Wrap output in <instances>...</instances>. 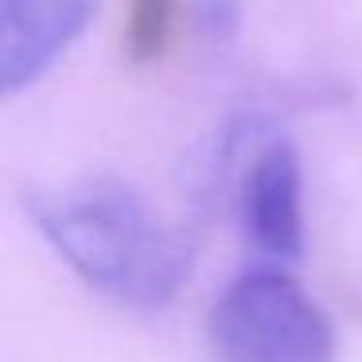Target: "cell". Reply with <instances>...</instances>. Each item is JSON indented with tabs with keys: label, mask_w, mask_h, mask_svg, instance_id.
<instances>
[{
	"label": "cell",
	"mask_w": 362,
	"mask_h": 362,
	"mask_svg": "<svg viewBox=\"0 0 362 362\" xmlns=\"http://www.w3.org/2000/svg\"><path fill=\"white\" fill-rule=\"evenodd\" d=\"M43 242L86 288L133 312H160L191 273V242L144 195L113 175H90L24 199Z\"/></svg>",
	"instance_id": "cell-1"
},
{
	"label": "cell",
	"mask_w": 362,
	"mask_h": 362,
	"mask_svg": "<svg viewBox=\"0 0 362 362\" xmlns=\"http://www.w3.org/2000/svg\"><path fill=\"white\" fill-rule=\"evenodd\" d=\"M214 362H335L331 315L284 273L265 265L234 276L206 315Z\"/></svg>",
	"instance_id": "cell-2"
},
{
	"label": "cell",
	"mask_w": 362,
	"mask_h": 362,
	"mask_svg": "<svg viewBox=\"0 0 362 362\" xmlns=\"http://www.w3.org/2000/svg\"><path fill=\"white\" fill-rule=\"evenodd\" d=\"M238 214L265 261L292 265L304 257V168L292 144L273 141L250 156L238 183Z\"/></svg>",
	"instance_id": "cell-3"
},
{
	"label": "cell",
	"mask_w": 362,
	"mask_h": 362,
	"mask_svg": "<svg viewBox=\"0 0 362 362\" xmlns=\"http://www.w3.org/2000/svg\"><path fill=\"white\" fill-rule=\"evenodd\" d=\"M102 0H0V102L43 78L90 28Z\"/></svg>",
	"instance_id": "cell-4"
},
{
	"label": "cell",
	"mask_w": 362,
	"mask_h": 362,
	"mask_svg": "<svg viewBox=\"0 0 362 362\" xmlns=\"http://www.w3.org/2000/svg\"><path fill=\"white\" fill-rule=\"evenodd\" d=\"M175 0H133L129 8V51L133 59H152L172 35Z\"/></svg>",
	"instance_id": "cell-5"
}]
</instances>
